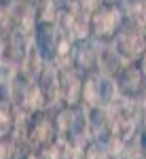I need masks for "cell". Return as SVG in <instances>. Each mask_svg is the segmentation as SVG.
Returning <instances> with one entry per match:
<instances>
[{
  "mask_svg": "<svg viewBox=\"0 0 146 159\" xmlns=\"http://www.w3.org/2000/svg\"><path fill=\"white\" fill-rule=\"evenodd\" d=\"M131 159H146L142 153H135V155H131Z\"/></svg>",
  "mask_w": 146,
  "mask_h": 159,
  "instance_id": "6da1fadb",
  "label": "cell"
},
{
  "mask_svg": "<svg viewBox=\"0 0 146 159\" xmlns=\"http://www.w3.org/2000/svg\"><path fill=\"white\" fill-rule=\"evenodd\" d=\"M119 159H131V155H123V157H119Z\"/></svg>",
  "mask_w": 146,
  "mask_h": 159,
  "instance_id": "7a4b0ae2",
  "label": "cell"
}]
</instances>
